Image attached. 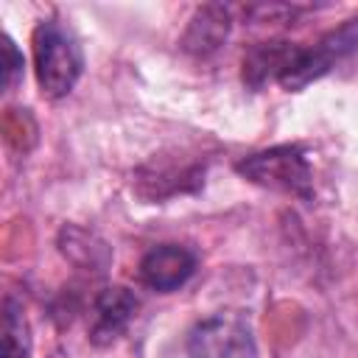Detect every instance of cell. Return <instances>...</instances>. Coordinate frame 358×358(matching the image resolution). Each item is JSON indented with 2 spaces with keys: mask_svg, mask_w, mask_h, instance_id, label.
<instances>
[{
  "mask_svg": "<svg viewBox=\"0 0 358 358\" xmlns=\"http://www.w3.org/2000/svg\"><path fill=\"white\" fill-rule=\"evenodd\" d=\"M34 62L36 81L48 98L67 95L84 70L78 39L56 20H42L34 28Z\"/></svg>",
  "mask_w": 358,
  "mask_h": 358,
  "instance_id": "1",
  "label": "cell"
},
{
  "mask_svg": "<svg viewBox=\"0 0 358 358\" xmlns=\"http://www.w3.org/2000/svg\"><path fill=\"white\" fill-rule=\"evenodd\" d=\"M190 358H257L252 324L241 313H213L187 333Z\"/></svg>",
  "mask_w": 358,
  "mask_h": 358,
  "instance_id": "2",
  "label": "cell"
},
{
  "mask_svg": "<svg viewBox=\"0 0 358 358\" xmlns=\"http://www.w3.org/2000/svg\"><path fill=\"white\" fill-rule=\"evenodd\" d=\"M352 50H358V20H347L338 31H330L310 48L291 45L280 84L285 90H302L305 84L324 76L338 59L350 56Z\"/></svg>",
  "mask_w": 358,
  "mask_h": 358,
  "instance_id": "3",
  "label": "cell"
},
{
  "mask_svg": "<svg viewBox=\"0 0 358 358\" xmlns=\"http://www.w3.org/2000/svg\"><path fill=\"white\" fill-rule=\"evenodd\" d=\"M238 171L257 185L310 199V187H313L310 168L305 154L296 145H277V148L252 154L238 162Z\"/></svg>",
  "mask_w": 358,
  "mask_h": 358,
  "instance_id": "4",
  "label": "cell"
},
{
  "mask_svg": "<svg viewBox=\"0 0 358 358\" xmlns=\"http://www.w3.org/2000/svg\"><path fill=\"white\" fill-rule=\"evenodd\" d=\"M196 271V257L190 249L176 243H162L145 252L140 260V280L154 291H173L190 280Z\"/></svg>",
  "mask_w": 358,
  "mask_h": 358,
  "instance_id": "5",
  "label": "cell"
},
{
  "mask_svg": "<svg viewBox=\"0 0 358 358\" xmlns=\"http://www.w3.org/2000/svg\"><path fill=\"white\" fill-rule=\"evenodd\" d=\"M137 296L123 288V285H112L103 288L95 296V308H92V324H90V341L103 347L112 344L134 319L137 313Z\"/></svg>",
  "mask_w": 358,
  "mask_h": 358,
  "instance_id": "6",
  "label": "cell"
},
{
  "mask_svg": "<svg viewBox=\"0 0 358 358\" xmlns=\"http://www.w3.org/2000/svg\"><path fill=\"white\" fill-rule=\"evenodd\" d=\"M227 31H229V11L224 6H204L196 11L185 34V48L193 53H210L224 42Z\"/></svg>",
  "mask_w": 358,
  "mask_h": 358,
  "instance_id": "7",
  "label": "cell"
},
{
  "mask_svg": "<svg viewBox=\"0 0 358 358\" xmlns=\"http://www.w3.org/2000/svg\"><path fill=\"white\" fill-rule=\"evenodd\" d=\"M3 310V358H22L28 352V327L22 310L11 299H6Z\"/></svg>",
  "mask_w": 358,
  "mask_h": 358,
  "instance_id": "8",
  "label": "cell"
},
{
  "mask_svg": "<svg viewBox=\"0 0 358 358\" xmlns=\"http://www.w3.org/2000/svg\"><path fill=\"white\" fill-rule=\"evenodd\" d=\"M20 78H22V53L8 36H3V87L14 90Z\"/></svg>",
  "mask_w": 358,
  "mask_h": 358,
  "instance_id": "9",
  "label": "cell"
}]
</instances>
